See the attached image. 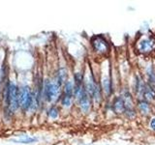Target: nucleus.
I'll list each match as a JSON object with an SVG mask.
<instances>
[{
	"label": "nucleus",
	"mask_w": 155,
	"mask_h": 145,
	"mask_svg": "<svg viewBox=\"0 0 155 145\" xmlns=\"http://www.w3.org/2000/svg\"><path fill=\"white\" fill-rule=\"evenodd\" d=\"M18 93L19 91L18 90V87L11 83L8 86V89H7V102H8V105H9V108L11 109L12 111H15L18 106H19L18 105Z\"/></svg>",
	"instance_id": "nucleus-2"
},
{
	"label": "nucleus",
	"mask_w": 155,
	"mask_h": 145,
	"mask_svg": "<svg viewBox=\"0 0 155 145\" xmlns=\"http://www.w3.org/2000/svg\"><path fill=\"white\" fill-rule=\"evenodd\" d=\"M59 84L57 82H51L50 80H47L44 86V93L47 101L52 102L54 101L58 95H59Z\"/></svg>",
	"instance_id": "nucleus-3"
},
{
	"label": "nucleus",
	"mask_w": 155,
	"mask_h": 145,
	"mask_svg": "<svg viewBox=\"0 0 155 145\" xmlns=\"http://www.w3.org/2000/svg\"><path fill=\"white\" fill-rule=\"evenodd\" d=\"M48 116L50 117H51V118H56L57 116H58V110H57V108H51L50 110H48Z\"/></svg>",
	"instance_id": "nucleus-14"
},
{
	"label": "nucleus",
	"mask_w": 155,
	"mask_h": 145,
	"mask_svg": "<svg viewBox=\"0 0 155 145\" xmlns=\"http://www.w3.org/2000/svg\"><path fill=\"white\" fill-rule=\"evenodd\" d=\"M33 102V95L28 86H23L18 93V105L22 109H27L31 106Z\"/></svg>",
	"instance_id": "nucleus-1"
},
{
	"label": "nucleus",
	"mask_w": 155,
	"mask_h": 145,
	"mask_svg": "<svg viewBox=\"0 0 155 145\" xmlns=\"http://www.w3.org/2000/svg\"><path fill=\"white\" fill-rule=\"evenodd\" d=\"M92 45H93V48L100 53H105L109 50V45L107 41L105 40L104 38H102L100 36L95 37L92 41Z\"/></svg>",
	"instance_id": "nucleus-4"
},
{
	"label": "nucleus",
	"mask_w": 155,
	"mask_h": 145,
	"mask_svg": "<svg viewBox=\"0 0 155 145\" xmlns=\"http://www.w3.org/2000/svg\"><path fill=\"white\" fill-rule=\"evenodd\" d=\"M66 77H67V72L65 69H60L58 71V74H57V83L61 85L63 82L66 80Z\"/></svg>",
	"instance_id": "nucleus-9"
},
{
	"label": "nucleus",
	"mask_w": 155,
	"mask_h": 145,
	"mask_svg": "<svg viewBox=\"0 0 155 145\" xmlns=\"http://www.w3.org/2000/svg\"><path fill=\"white\" fill-rule=\"evenodd\" d=\"M71 96H68V95H65L64 97H63V99H62V104L64 106H70L71 105Z\"/></svg>",
	"instance_id": "nucleus-13"
},
{
	"label": "nucleus",
	"mask_w": 155,
	"mask_h": 145,
	"mask_svg": "<svg viewBox=\"0 0 155 145\" xmlns=\"http://www.w3.org/2000/svg\"><path fill=\"white\" fill-rule=\"evenodd\" d=\"M155 47L154 41L151 39H144L139 43V48L142 52H149L151 51Z\"/></svg>",
	"instance_id": "nucleus-5"
},
{
	"label": "nucleus",
	"mask_w": 155,
	"mask_h": 145,
	"mask_svg": "<svg viewBox=\"0 0 155 145\" xmlns=\"http://www.w3.org/2000/svg\"><path fill=\"white\" fill-rule=\"evenodd\" d=\"M65 95H68V96H72V94L74 93V85L71 81H67L65 83Z\"/></svg>",
	"instance_id": "nucleus-11"
},
{
	"label": "nucleus",
	"mask_w": 155,
	"mask_h": 145,
	"mask_svg": "<svg viewBox=\"0 0 155 145\" xmlns=\"http://www.w3.org/2000/svg\"><path fill=\"white\" fill-rule=\"evenodd\" d=\"M75 80H76V83L81 85L82 80H84V76H82L81 72H76L75 74Z\"/></svg>",
	"instance_id": "nucleus-15"
},
{
	"label": "nucleus",
	"mask_w": 155,
	"mask_h": 145,
	"mask_svg": "<svg viewBox=\"0 0 155 145\" xmlns=\"http://www.w3.org/2000/svg\"><path fill=\"white\" fill-rule=\"evenodd\" d=\"M139 108H140V112H142L143 114H148L149 113L150 108H149V105H148L147 102L140 101L139 102Z\"/></svg>",
	"instance_id": "nucleus-8"
},
{
	"label": "nucleus",
	"mask_w": 155,
	"mask_h": 145,
	"mask_svg": "<svg viewBox=\"0 0 155 145\" xmlns=\"http://www.w3.org/2000/svg\"><path fill=\"white\" fill-rule=\"evenodd\" d=\"M36 138L34 137H21V138L18 139H15V141H18V142H21V143H31L33 141H36Z\"/></svg>",
	"instance_id": "nucleus-12"
},
{
	"label": "nucleus",
	"mask_w": 155,
	"mask_h": 145,
	"mask_svg": "<svg viewBox=\"0 0 155 145\" xmlns=\"http://www.w3.org/2000/svg\"><path fill=\"white\" fill-rule=\"evenodd\" d=\"M113 108L115 113H122L126 109V105L124 103V100L122 97H116L114 100Z\"/></svg>",
	"instance_id": "nucleus-6"
},
{
	"label": "nucleus",
	"mask_w": 155,
	"mask_h": 145,
	"mask_svg": "<svg viewBox=\"0 0 155 145\" xmlns=\"http://www.w3.org/2000/svg\"><path fill=\"white\" fill-rule=\"evenodd\" d=\"M102 85H103V88H104V91L106 92V94H110V88H111V83H110V80L109 77H105L102 80Z\"/></svg>",
	"instance_id": "nucleus-10"
},
{
	"label": "nucleus",
	"mask_w": 155,
	"mask_h": 145,
	"mask_svg": "<svg viewBox=\"0 0 155 145\" xmlns=\"http://www.w3.org/2000/svg\"><path fill=\"white\" fill-rule=\"evenodd\" d=\"M79 104H80V106L82 109V111H84V112H88L89 108H90V99H89V95L87 94L86 92L84 93V95L79 100Z\"/></svg>",
	"instance_id": "nucleus-7"
},
{
	"label": "nucleus",
	"mask_w": 155,
	"mask_h": 145,
	"mask_svg": "<svg viewBox=\"0 0 155 145\" xmlns=\"http://www.w3.org/2000/svg\"><path fill=\"white\" fill-rule=\"evenodd\" d=\"M150 128H151L153 130H155V118H153L151 121H150Z\"/></svg>",
	"instance_id": "nucleus-16"
}]
</instances>
